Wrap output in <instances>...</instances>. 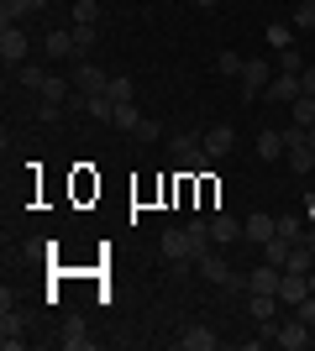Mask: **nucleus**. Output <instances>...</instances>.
<instances>
[{
  "instance_id": "f257e3e1",
  "label": "nucleus",
  "mask_w": 315,
  "mask_h": 351,
  "mask_svg": "<svg viewBox=\"0 0 315 351\" xmlns=\"http://www.w3.org/2000/svg\"><path fill=\"white\" fill-rule=\"evenodd\" d=\"M27 47H32V37L21 27H0V58H5V69H21V63H27Z\"/></svg>"
},
{
  "instance_id": "f03ea898",
  "label": "nucleus",
  "mask_w": 315,
  "mask_h": 351,
  "mask_svg": "<svg viewBox=\"0 0 315 351\" xmlns=\"http://www.w3.org/2000/svg\"><path fill=\"white\" fill-rule=\"evenodd\" d=\"M300 95H305L300 73H279V79H268V89H263V100H273V105H294Z\"/></svg>"
},
{
  "instance_id": "7ed1b4c3",
  "label": "nucleus",
  "mask_w": 315,
  "mask_h": 351,
  "mask_svg": "<svg viewBox=\"0 0 315 351\" xmlns=\"http://www.w3.org/2000/svg\"><path fill=\"white\" fill-rule=\"evenodd\" d=\"M69 79H74L79 95H105V89H110V73L95 69V63H74V73H69Z\"/></svg>"
},
{
  "instance_id": "20e7f679",
  "label": "nucleus",
  "mask_w": 315,
  "mask_h": 351,
  "mask_svg": "<svg viewBox=\"0 0 315 351\" xmlns=\"http://www.w3.org/2000/svg\"><path fill=\"white\" fill-rule=\"evenodd\" d=\"M273 341H279L284 351H305V346H310V325H305L300 315H294V320H284L279 330H273Z\"/></svg>"
},
{
  "instance_id": "39448f33",
  "label": "nucleus",
  "mask_w": 315,
  "mask_h": 351,
  "mask_svg": "<svg viewBox=\"0 0 315 351\" xmlns=\"http://www.w3.org/2000/svg\"><path fill=\"white\" fill-rule=\"evenodd\" d=\"M242 236L263 247L268 236H279V215H268V210H257V215H247V220H242Z\"/></svg>"
},
{
  "instance_id": "423d86ee",
  "label": "nucleus",
  "mask_w": 315,
  "mask_h": 351,
  "mask_svg": "<svg viewBox=\"0 0 315 351\" xmlns=\"http://www.w3.org/2000/svg\"><path fill=\"white\" fill-rule=\"evenodd\" d=\"M273 73L263 69V58H247L242 63V100H257V89H268Z\"/></svg>"
},
{
  "instance_id": "0eeeda50",
  "label": "nucleus",
  "mask_w": 315,
  "mask_h": 351,
  "mask_svg": "<svg viewBox=\"0 0 315 351\" xmlns=\"http://www.w3.org/2000/svg\"><path fill=\"white\" fill-rule=\"evenodd\" d=\"M163 257L168 263H195V247H189V231H163Z\"/></svg>"
},
{
  "instance_id": "6e6552de",
  "label": "nucleus",
  "mask_w": 315,
  "mask_h": 351,
  "mask_svg": "<svg viewBox=\"0 0 315 351\" xmlns=\"http://www.w3.org/2000/svg\"><path fill=\"white\" fill-rule=\"evenodd\" d=\"M279 278H284V267L257 263V267H253V278H247V293H279Z\"/></svg>"
},
{
  "instance_id": "1a4fd4ad",
  "label": "nucleus",
  "mask_w": 315,
  "mask_h": 351,
  "mask_svg": "<svg viewBox=\"0 0 315 351\" xmlns=\"http://www.w3.org/2000/svg\"><path fill=\"white\" fill-rule=\"evenodd\" d=\"M200 147H205L210 158H226V152L237 147V132H231V126H210V132L200 136Z\"/></svg>"
},
{
  "instance_id": "9d476101",
  "label": "nucleus",
  "mask_w": 315,
  "mask_h": 351,
  "mask_svg": "<svg viewBox=\"0 0 315 351\" xmlns=\"http://www.w3.org/2000/svg\"><path fill=\"white\" fill-rule=\"evenodd\" d=\"M47 0H0V27H21V16L43 11Z\"/></svg>"
},
{
  "instance_id": "9b49d317",
  "label": "nucleus",
  "mask_w": 315,
  "mask_h": 351,
  "mask_svg": "<svg viewBox=\"0 0 315 351\" xmlns=\"http://www.w3.org/2000/svg\"><path fill=\"white\" fill-rule=\"evenodd\" d=\"M305 293H310V278H305V273H284V278H279V304H305Z\"/></svg>"
},
{
  "instance_id": "f8f14e48",
  "label": "nucleus",
  "mask_w": 315,
  "mask_h": 351,
  "mask_svg": "<svg viewBox=\"0 0 315 351\" xmlns=\"http://www.w3.org/2000/svg\"><path fill=\"white\" fill-rule=\"evenodd\" d=\"M237 236H242V220H231L226 210H221V215H210V241H215V247H231Z\"/></svg>"
},
{
  "instance_id": "ddd939ff",
  "label": "nucleus",
  "mask_w": 315,
  "mask_h": 351,
  "mask_svg": "<svg viewBox=\"0 0 315 351\" xmlns=\"http://www.w3.org/2000/svg\"><path fill=\"white\" fill-rule=\"evenodd\" d=\"M21 330H27V325H21V315H16V309L5 304V315H0V346H5V351H16L21 341H27Z\"/></svg>"
},
{
  "instance_id": "4468645a",
  "label": "nucleus",
  "mask_w": 315,
  "mask_h": 351,
  "mask_svg": "<svg viewBox=\"0 0 315 351\" xmlns=\"http://www.w3.org/2000/svg\"><path fill=\"white\" fill-rule=\"evenodd\" d=\"M179 346L184 351H210V346H215V330H210V325H184V330H179Z\"/></svg>"
},
{
  "instance_id": "2eb2a0df",
  "label": "nucleus",
  "mask_w": 315,
  "mask_h": 351,
  "mask_svg": "<svg viewBox=\"0 0 315 351\" xmlns=\"http://www.w3.org/2000/svg\"><path fill=\"white\" fill-rule=\"evenodd\" d=\"M200 278H210V283H221L226 289V278H231V263H226V257H215V252H205V257H200Z\"/></svg>"
},
{
  "instance_id": "dca6fc26",
  "label": "nucleus",
  "mask_w": 315,
  "mask_h": 351,
  "mask_svg": "<svg viewBox=\"0 0 315 351\" xmlns=\"http://www.w3.org/2000/svg\"><path fill=\"white\" fill-rule=\"evenodd\" d=\"M300 247V241H289V236H268L263 241V263H273V267H284L289 263V252Z\"/></svg>"
},
{
  "instance_id": "f3484780",
  "label": "nucleus",
  "mask_w": 315,
  "mask_h": 351,
  "mask_svg": "<svg viewBox=\"0 0 315 351\" xmlns=\"http://www.w3.org/2000/svg\"><path fill=\"white\" fill-rule=\"evenodd\" d=\"M284 152H289V147H284V132H268V126L257 132V158H263V162L284 158Z\"/></svg>"
},
{
  "instance_id": "a211bd4d",
  "label": "nucleus",
  "mask_w": 315,
  "mask_h": 351,
  "mask_svg": "<svg viewBox=\"0 0 315 351\" xmlns=\"http://www.w3.org/2000/svg\"><path fill=\"white\" fill-rule=\"evenodd\" d=\"M47 58H79V47H74V32H47Z\"/></svg>"
},
{
  "instance_id": "6ab92c4d",
  "label": "nucleus",
  "mask_w": 315,
  "mask_h": 351,
  "mask_svg": "<svg viewBox=\"0 0 315 351\" xmlns=\"http://www.w3.org/2000/svg\"><path fill=\"white\" fill-rule=\"evenodd\" d=\"M184 231H189V247H195V263H200V257L215 247V241H210V220H189Z\"/></svg>"
},
{
  "instance_id": "aec40b11",
  "label": "nucleus",
  "mask_w": 315,
  "mask_h": 351,
  "mask_svg": "<svg viewBox=\"0 0 315 351\" xmlns=\"http://www.w3.org/2000/svg\"><path fill=\"white\" fill-rule=\"evenodd\" d=\"M247 309H253V320H257V325L273 320V315H279V293H253V299H247Z\"/></svg>"
},
{
  "instance_id": "412c9836",
  "label": "nucleus",
  "mask_w": 315,
  "mask_h": 351,
  "mask_svg": "<svg viewBox=\"0 0 315 351\" xmlns=\"http://www.w3.org/2000/svg\"><path fill=\"white\" fill-rule=\"evenodd\" d=\"M69 84H74V79H58V73H53V79L43 84V100H47V105H69V100H74V95H69Z\"/></svg>"
},
{
  "instance_id": "4be33fe9",
  "label": "nucleus",
  "mask_w": 315,
  "mask_h": 351,
  "mask_svg": "<svg viewBox=\"0 0 315 351\" xmlns=\"http://www.w3.org/2000/svg\"><path fill=\"white\" fill-rule=\"evenodd\" d=\"M16 79H21V89H37V95H43V84L53 79V73L37 69V63H21V69H16Z\"/></svg>"
},
{
  "instance_id": "5701e85b",
  "label": "nucleus",
  "mask_w": 315,
  "mask_h": 351,
  "mask_svg": "<svg viewBox=\"0 0 315 351\" xmlns=\"http://www.w3.org/2000/svg\"><path fill=\"white\" fill-rule=\"evenodd\" d=\"M284 162L294 168V173H310V168H315V147H310V142H305V147H289Z\"/></svg>"
},
{
  "instance_id": "b1692460",
  "label": "nucleus",
  "mask_w": 315,
  "mask_h": 351,
  "mask_svg": "<svg viewBox=\"0 0 315 351\" xmlns=\"http://www.w3.org/2000/svg\"><path fill=\"white\" fill-rule=\"evenodd\" d=\"M310 267H315V252H310V247H305V241H300V247L289 252V263H284V273H305V278H310Z\"/></svg>"
},
{
  "instance_id": "393cba45",
  "label": "nucleus",
  "mask_w": 315,
  "mask_h": 351,
  "mask_svg": "<svg viewBox=\"0 0 315 351\" xmlns=\"http://www.w3.org/2000/svg\"><path fill=\"white\" fill-rule=\"evenodd\" d=\"M110 126H121V132H137V126H142L137 105H132V100H121V105H116V116H110Z\"/></svg>"
},
{
  "instance_id": "a878e982",
  "label": "nucleus",
  "mask_w": 315,
  "mask_h": 351,
  "mask_svg": "<svg viewBox=\"0 0 315 351\" xmlns=\"http://www.w3.org/2000/svg\"><path fill=\"white\" fill-rule=\"evenodd\" d=\"M268 47H273V53L294 47V27H289V21H273V27H268Z\"/></svg>"
},
{
  "instance_id": "bb28decb",
  "label": "nucleus",
  "mask_w": 315,
  "mask_h": 351,
  "mask_svg": "<svg viewBox=\"0 0 315 351\" xmlns=\"http://www.w3.org/2000/svg\"><path fill=\"white\" fill-rule=\"evenodd\" d=\"M63 346H69V351H90V336H84V325H79V320L63 325Z\"/></svg>"
},
{
  "instance_id": "cd10ccee",
  "label": "nucleus",
  "mask_w": 315,
  "mask_h": 351,
  "mask_svg": "<svg viewBox=\"0 0 315 351\" xmlns=\"http://www.w3.org/2000/svg\"><path fill=\"white\" fill-rule=\"evenodd\" d=\"M289 110H294V126H315V95H300Z\"/></svg>"
},
{
  "instance_id": "c85d7f7f",
  "label": "nucleus",
  "mask_w": 315,
  "mask_h": 351,
  "mask_svg": "<svg viewBox=\"0 0 315 351\" xmlns=\"http://www.w3.org/2000/svg\"><path fill=\"white\" fill-rule=\"evenodd\" d=\"M294 32H315V0H300L294 5V21H289Z\"/></svg>"
},
{
  "instance_id": "c756f323",
  "label": "nucleus",
  "mask_w": 315,
  "mask_h": 351,
  "mask_svg": "<svg viewBox=\"0 0 315 351\" xmlns=\"http://www.w3.org/2000/svg\"><path fill=\"white\" fill-rule=\"evenodd\" d=\"M105 95H110V100H132V95H137V84H132V79H126V73H110V89H105Z\"/></svg>"
},
{
  "instance_id": "7c9ffc66",
  "label": "nucleus",
  "mask_w": 315,
  "mask_h": 351,
  "mask_svg": "<svg viewBox=\"0 0 315 351\" xmlns=\"http://www.w3.org/2000/svg\"><path fill=\"white\" fill-rule=\"evenodd\" d=\"M279 236H289V241H305V220H300V215H279Z\"/></svg>"
},
{
  "instance_id": "2f4dec72",
  "label": "nucleus",
  "mask_w": 315,
  "mask_h": 351,
  "mask_svg": "<svg viewBox=\"0 0 315 351\" xmlns=\"http://www.w3.org/2000/svg\"><path fill=\"white\" fill-rule=\"evenodd\" d=\"M74 47H79V53H90V47H95V27H90V21H74Z\"/></svg>"
},
{
  "instance_id": "473e14b6",
  "label": "nucleus",
  "mask_w": 315,
  "mask_h": 351,
  "mask_svg": "<svg viewBox=\"0 0 315 351\" xmlns=\"http://www.w3.org/2000/svg\"><path fill=\"white\" fill-rule=\"evenodd\" d=\"M242 63H247V58H237V53H221V58H215V69H221L226 79H242Z\"/></svg>"
},
{
  "instance_id": "72a5a7b5",
  "label": "nucleus",
  "mask_w": 315,
  "mask_h": 351,
  "mask_svg": "<svg viewBox=\"0 0 315 351\" xmlns=\"http://www.w3.org/2000/svg\"><path fill=\"white\" fill-rule=\"evenodd\" d=\"M74 21H100V5H95V0H74Z\"/></svg>"
},
{
  "instance_id": "f704fd0d",
  "label": "nucleus",
  "mask_w": 315,
  "mask_h": 351,
  "mask_svg": "<svg viewBox=\"0 0 315 351\" xmlns=\"http://www.w3.org/2000/svg\"><path fill=\"white\" fill-rule=\"evenodd\" d=\"M279 69H284V73H305V63H300V47H284V53H279Z\"/></svg>"
},
{
  "instance_id": "c9c22d12",
  "label": "nucleus",
  "mask_w": 315,
  "mask_h": 351,
  "mask_svg": "<svg viewBox=\"0 0 315 351\" xmlns=\"http://www.w3.org/2000/svg\"><path fill=\"white\" fill-rule=\"evenodd\" d=\"M168 147H174V158H184V152H195V147H200V136H195V132H179Z\"/></svg>"
},
{
  "instance_id": "e433bc0d",
  "label": "nucleus",
  "mask_w": 315,
  "mask_h": 351,
  "mask_svg": "<svg viewBox=\"0 0 315 351\" xmlns=\"http://www.w3.org/2000/svg\"><path fill=\"white\" fill-rule=\"evenodd\" d=\"M294 315H300V320L315 330V293H305V304H294Z\"/></svg>"
},
{
  "instance_id": "4c0bfd02",
  "label": "nucleus",
  "mask_w": 315,
  "mask_h": 351,
  "mask_svg": "<svg viewBox=\"0 0 315 351\" xmlns=\"http://www.w3.org/2000/svg\"><path fill=\"white\" fill-rule=\"evenodd\" d=\"M137 136H142V142H158V136H163V126H158V121H148V116H142V126H137Z\"/></svg>"
},
{
  "instance_id": "58836bf2",
  "label": "nucleus",
  "mask_w": 315,
  "mask_h": 351,
  "mask_svg": "<svg viewBox=\"0 0 315 351\" xmlns=\"http://www.w3.org/2000/svg\"><path fill=\"white\" fill-rule=\"evenodd\" d=\"M300 79H305V95H315V69H305Z\"/></svg>"
},
{
  "instance_id": "ea45409f",
  "label": "nucleus",
  "mask_w": 315,
  "mask_h": 351,
  "mask_svg": "<svg viewBox=\"0 0 315 351\" xmlns=\"http://www.w3.org/2000/svg\"><path fill=\"white\" fill-rule=\"evenodd\" d=\"M195 5H200V11H215V5H221V0H195Z\"/></svg>"
},
{
  "instance_id": "a19ab883",
  "label": "nucleus",
  "mask_w": 315,
  "mask_h": 351,
  "mask_svg": "<svg viewBox=\"0 0 315 351\" xmlns=\"http://www.w3.org/2000/svg\"><path fill=\"white\" fill-rule=\"evenodd\" d=\"M305 247H310V252H315V226H310V231H305Z\"/></svg>"
},
{
  "instance_id": "79ce46f5",
  "label": "nucleus",
  "mask_w": 315,
  "mask_h": 351,
  "mask_svg": "<svg viewBox=\"0 0 315 351\" xmlns=\"http://www.w3.org/2000/svg\"><path fill=\"white\" fill-rule=\"evenodd\" d=\"M310 293H315V267H310Z\"/></svg>"
},
{
  "instance_id": "37998d69",
  "label": "nucleus",
  "mask_w": 315,
  "mask_h": 351,
  "mask_svg": "<svg viewBox=\"0 0 315 351\" xmlns=\"http://www.w3.org/2000/svg\"><path fill=\"white\" fill-rule=\"evenodd\" d=\"M310 147H315V126H310Z\"/></svg>"
}]
</instances>
